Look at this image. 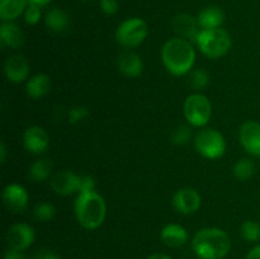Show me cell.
Listing matches in <instances>:
<instances>
[{"label": "cell", "instance_id": "6da1fadb", "mask_svg": "<svg viewBox=\"0 0 260 259\" xmlns=\"http://www.w3.org/2000/svg\"><path fill=\"white\" fill-rule=\"evenodd\" d=\"M161 60L167 70L175 76H182L192 70L196 62V51L190 41L170 38L161 50Z\"/></svg>", "mask_w": 260, "mask_h": 259}, {"label": "cell", "instance_id": "7a4b0ae2", "mask_svg": "<svg viewBox=\"0 0 260 259\" xmlns=\"http://www.w3.org/2000/svg\"><path fill=\"white\" fill-rule=\"evenodd\" d=\"M192 248L201 259H222L230 251L231 240L221 229L206 228L196 234Z\"/></svg>", "mask_w": 260, "mask_h": 259}, {"label": "cell", "instance_id": "3957f363", "mask_svg": "<svg viewBox=\"0 0 260 259\" xmlns=\"http://www.w3.org/2000/svg\"><path fill=\"white\" fill-rule=\"evenodd\" d=\"M75 213L79 223L88 230H95L106 220V201L95 190L79 193L75 202Z\"/></svg>", "mask_w": 260, "mask_h": 259}, {"label": "cell", "instance_id": "277c9868", "mask_svg": "<svg viewBox=\"0 0 260 259\" xmlns=\"http://www.w3.org/2000/svg\"><path fill=\"white\" fill-rule=\"evenodd\" d=\"M196 43L205 56L210 58H220L230 50L231 37L223 28L201 29Z\"/></svg>", "mask_w": 260, "mask_h": 259}, {"label": "cell", "instance_id": "5b68a950", "mask_svg": "<svg viewBox=\"0 0 260 259\" xmlns=\"http://www.w3.org/2000/svg\"><path fill=\"white\" fill-rule=\"evenodd\" d=\"M196 149L202 156L215 160L223 156L226 151L225 137L213 128H203L196 135Z\"/></svg>", "mask_w": 260, "mask_h": 259}, {"label": "cell", "instance_id": "8992f818", "mask_svg": "<svg viewBox=\"0 0 260 259\" xmlns=\"http://www.w3.org/2000/svg\"><path fill=\"white\" fill-rule=\"evenodd\" d=\"M212 116V104L210 99L201 93L190 94L184 102V117L192 126L203 127Z\"/></svg>", "mask_w": 260, "mask_h": 259}, {"label": "cell", "instance_id": "52a82bcc", "mask_svg": "<svg viewBox=\"0 0 260 259\" xmlns=\"http://www.w3.org/2000/svg\"><path fill=\"white\" fill-rule=\"evenodd\" d=\"M149 28L141 18H129L117 28V42L126 48H134L141 45L147 37Z\"/></svg>", "mask_w": 260, "mask_h": 259}, {"label": "cell", "instance_id": "ba28073f", "mask_svg": "<svg viewBox=\"0 0 260 259\" xmlns=\"http://www.w3.org/2000/svg\"><path fill=\"white\" fill-rule=\"evenodd\" d=\"M80 182V175L70 170H61L51 178V188L53 192L60 196H70L74 193H79Z\"/></svg>", "mask_w": 260, "mask_h": 259}, {"label": "cell", "instance_id": "9c48e42d", "mask_svg": "<svg viewBox=\"0 0 260 259\" xmlns=\"http://www.w3.org/2000/svg\"><path fill=\"white\" fill-rule=\"evenodd\" d=\"M35 230L28 223H14L7 233V243L9 248L24 250L35 241Z\"/></svg>", "mask_w": 260, "mask_h": 259}, {"label": "cell", "instance_id": "30bf717a", "mask_svg": "<svg viewBox=\"0 0 260 259\" xmlns=\"http://www.w3.org/2000/svg\"><path fill=\"white\" fill-rule=\"evenodd\" d=\"M173 206L182 215H192L201 207V196L194 188H180L173 197Z\"/></svg>", "mask_w": 260, "mask_h": 259}, {"label": "cell", "instance_id": "8fae6325", "mask_svg": "<svg viewBox=\"0 0 260 259\" xmlns=\"http://www.w3.org/2000/svg\"><path fill=\"white\" fill-rule=\"evenodd\" d=\"M3 202L12 213H22L28 206V193L20 184L12 183L4 188Z\"/></svg>", "mask_w": 260, "mask_h": 259}, {"label": "cell", "instance_id": "7c38bea8", "mask_svg": "<svg viewBox=\"0 0 260 259\" xmlns=\"http://www.w3.org/2000/svg\"><path fill=\"white\" fill-rule=\"evenodd\" d=\"M239 139L246 152L260 157V123L254 121L245 122L240 127Z\"/></svg>", "mask_w": 260, "mask_h": 259}, {"label": "cell", "instance_id": "4fadbf2b", "mask_svg": "<svg viewBox=\"0 0 260 259\" xmlns=\"http://www.w3.org/2000/svg\"><path fill=\"white\" fill-rule=\"evenodd\" d=\"M172 27L173 30L180 38L193 41V42L197 41L198 35L201 32L198 20L190 14H187V13H179V14L175 15L172 20Z\"/></svg>", "mask_w": 260, "mask_h": 259}, {"label": "cell", "instance_id": "5bb4252c", "mask_svg": "<svg viewBox=\"0 0 260 259\" xmlns=\"http://www.w3.org/2000/svg\"><path fill=\"white\" fill-rule=\"evenodd\" d=\"M23 142L25 149L32 154H42L48 149L50 137L45 128L40 126H32L25 130L23 135Z\"/></svg>", "mask_w": 260, "mask_h": 259}, {"label": "cell", "instance_id": "9a60e30c", "mask_svg": "<svg viewBox=\"0 0 260 259\" xmlns=\"http://www.w3.org/2000/svg\"><path fill=\"white\" fill-rule=\"evenodd\" d=\"M4 73L8 80L19 84L29 75V63L23 56L13 55L4 63Z\"/></svg>", "mask_w": 260, "mask_h": 259}, {"label": "cell", "instance_id": "2e32d148", "mask_svg": "<svg viewBox=\"0 0 260 259\" xmlns=\"http://www.w3.org/2000/svg\"><path fill=\"white\" fill-rule=\"evenodd\" d=\"M117 68L123 75L128 78H137L144 71V62L136 52L124 51L117 58Z\"/></svg>", "mask_w": 260, "mask_h": 259}, {"label": "cell", "instance_id": "e0dca14e", "mask_svg": "<svg viewBox=\"0 0 260 259\" xmlns=\"http://www.w3.org/2000/svg\"><path fill=\"white\" fill-rule=\"evenodd\" d=\"M198 24L202 29H215L221 28L222 23L225 22V13L221 8L211 5L206 7L200 12L197 17Z\"/></svg>", "mask_w": 260, "mask_h": 259}, {"label": "cell", "instance_id": "ac0fdd59", "mask_svg": "<svg viewBox=\"0 0 260 259\" xmlns=\"http://www.w3.org/2000/svg\"><path fill=\"white\" fill-rule=\"evenodd\" d=\"M161 241L170 248H179L188 240V233L179 223H169L165 226L160 234Z\"/></svg>", "mask_w": 260, "mask_h": 259}, {"label": "cell", "instance_id": "d6986e66", "mask_svg": "<svg viewBox=\"0 0 260 259\" xmlns=\"http://www.w3.org/2000/svg\"><path fill=\"white\" fill-rule=\"evenodd\" d=\"M0 41L10 48H19L24 43V35L19 25L13 22H4L0 25Z\"/></svg>", "mask_w": 260, "mask_h": 259}, {"label": "cell", "instance_id": "ffe728a7", "mask_svg": "<svg viewBox=\"0 0 260 259\" xmlns=\"http://www.w3.org/2000/svg\"><path fill=\"white\" fill-rule=\"evenodd\" d=\"M28 96L33 99H40L47 95L51 90V80L46 74H37L28 80L25 86Z\"/></svg>", "mask_w": 260, "mask_h": 259}, {"label": "cell", "instance_id": "44dd1931", "mask_svg": "<svg viewBox=\"0 0 260 259\" xmlns=\"http://www.w3.org/2000/svg\"><path fill=\"white\" fill-rule=\"evenodd\" d=\"M45 24L51 32L62 33L69 28L70 19H69V15L66 14L65 10L53 8V9L48 10L47 14H46Z\"/></svg>", "mask_w": 260, "mask_h": 259}, {"label": "cell", "instance_id": "7402d4cb", "mask_svg": "<svg viewBox=\"0 0 260 259\" xmlns=\"http://www.w3.org/2000/svg\"><path fill=\"white\" fill-rule=\"evenodd\" d=\"M28 0H0V18L3 22L17 19L27 9Z\"/></svg>", "mask_w": 260, "mask_h": 259}, {"label": "cell", "instance_id": "603a6c76", "mask_svg": "<svg viewBox=\"0 0 260 259\" xmlns=\"http://www.w3.org/2000/svg\"><path fill=\"white\" fill-rule=\"evenodd\" d=\"M52 172V163L47 157L38 159L30 165L29 168V177L35 182H45L48 179Z\"/></svg>", "mask_w": 260, "mask_h": 259}, {"label": "cell", "instance_id": "cb8c5ba5", "mask_svg": "<svg viewBox=\"0 0 260 259\" xmlns=\"http://www.w3.org/2000/svg\"><path fill=\"white\" fill-rule=\"evenodd\" d=\"M255 164L250 159H240L235 165H234V175L239 180H249L254 174H255Z\"/></svg>", "mask_w": 260, "mask_h": 259}, {"label": "cell", "instance_id": "d4e9b609", "mask_svg": "<svg viewBox=\"0 0 260 259\" xmlns=\"http://www.w3.org/2000/svg\"><path fill=\"white\" fill-rule=\"evenodd\" d=\"M56 216V208L52 203L41 202L33 208V217L41 222H48Z\"/></svg>", "mask_w": 260, "mask_h": 259}, {"label": "cell", "instance_id": "484cf974", "mask_svg": "<svg viewBox=\"0 0 260 259\" xmlns=\"http://www.w3.org/2000/svg\"><path fill=\"white\" fill-rule=\"evenodd\" d=\"M241 238L249 243H255L260 240V225L255 221H244L240 226Z\"/></svg>", "mask_w": 260, "mask_h": 259}, {"label": "cell", "instance_id": "4316f807", "mask_svg": "<svg viewBox=\"0 0 260 259\" xmlns=\"http://www.w3.org/2000/svg\"><path fill=\"white\" fill-rule=\"evenodd\" d=\"M208 83H210V75L205 69H197L190 73L189 85L194 90H202L208 85Z\"/></svg>", "mask_w": 260, "mask_h": 259}, {"label": "cell", "instance_id": "83f0119b", "mask_svg": "<svg viewBox=\"0 0 260 259\" xmlns=\"http://www.w3.org/2000/svg\"><path fill=\"white\" fill-rule=\"evenodd\" d=\"M192 137V131L185 124H179L172 132V142L175 145H184Z\"/></svg>", "mask_w": 260, "mask_h": 259}, {"label": "cell", "instance_id": "f1b7e54d", "mask_svg": "<svg viewBox=\"0 0 260 259\" xmlns=\"http://www.w3.org/2000/svg\"><path fill=\"white\" fill-rule=\"evenodd\" d=\"M89 116V109L85 106H75L69 112V122L71 124H76L84 121Z\"/></svg>", "mask_w": 260, "mask_h": 259}, {"label": "cell", "instance_id": "f546056e", "mask_svg": "<svg viewBox=\"0 0 260 259\" xmlns=\"http://www.w3.org/2000/svg\"><path fill=\"white\" fill-rule=\"evenodd\" d=\"M41 19V7L35 4H28L27 9L24 12V20L27 24L35 25Z\"/></svg>", "mask_w": 260, "mask_h": 259}, {"label": "cell", "instance_id": "4dcf8cb0", "mask_svg": "<svg viewBox=\"0 0 260 259\" xmlns=\"http://www.w3.org/2000/svg\"><path fill=\"white\" fill-rule=\"evenodd\" d=\"M101 9L107 15H114L118 12V2L117 0H101Z\"/></svg>", "mask_w": 260, "mask_h": 259}, {"label": "cell", "instance_id": "1f68e13d", "mask_svg": "<svg viewBox=\"0 0 260 259\" xmlns=\"http://www.w3.org/2000/svg\"><path fill=\"white\" fill-rule=\"evenodd\" d=\"M95 189V180L90 175H83L80 182V190L79 193H86V192H93Z\"/></svg>", "mask_w": 260, "mask_h": 259}, {"label": "cell", "instance_id": "d6a6232c", "mask_svg": "<svg viewBox=\"0 0 260 259\" xmlns=\"http://www.w3.org/2000/svg\"><path fill=\"white\" fill-rule=\"evenodd\" d=\"M4 259H23V254L20 250L9 248L7 251H5Z\"/></svg>", "mask_w": 260, "mask_h": 259}, {"label": "cell", "instance_id": "836d02e7", "mask_svg": "<svg viewBox=\"0 0 260 259\" xmlns=\"http://www.w3.org/2000/svg\"><path fill=\"white\" fill-rule=\"evenodd\" d=\"M246 259H260V245H256L255 248L251 249Z\"/></svg>", "mask_w": 260, "mask_h": 259}, {"label": "cell", "instance_id": "e575fe53", "mask_svg": "<svg viewBox=\"0 0 260 259\" xmlns=\"http://www.w3.org/2000/svg\"><path fill=\"white\" fill-rule=\"evenodd\" d=\"M5 160H7V147H5L4 141H2V144H0V161L5 163Z\"/></svg>", "mask_w": 260, "mask_h": 259}, {"label": "cell", "instance_id": "d590c367", "mask_svg": "<svg viewBox=\"0 0 260 259\" xmlns=\"http://www.w3.org/2000/svg\"><path fill=\"white\" fill-rule=\"evenodd\" d=\"M38 259H60V258H58L56 254L50 253V251H43V253L41 254L40 258H38Z\"/></svg>", "mask_w": 260, "mask_h": 259}, {"label": "cell", "instance_id": "8d00e7d4", "mask_svg": "<svg viewBox=\"0 0 260 259\" xmlns=\"http://www.w3.org/2000/svg\"><path fill=\"white\" fill-rule=\"evenodd\" d=\"M51 0H28V4H35L38 5V7H45L50 3Z\"/></svg>", "mask_w": 260, "mask_h": 259}, {"label": "cell", "instance_id": "74e56055", "mask_svg": "<svg viewBox=\"0 0 260 259\" xmlns=\"http://www.w3.org/2000/svg\"><path fill=\"white\" fill-rule=\"evenodd\" d=\"M147 259H172V258H170V256H168L167 254L156 253V254H152V255H150Z\"/></svg>", "mask_w": 260, "mask_h": 259}, {"label": "cell", "instance_id": "f35d334b", "mask_svg": "<svg viewBox=\"0 0 260 259\" xmlns=\"http://www.w3.org/2000/svg\"><path fill=\"white\" fill-rule=\"evenodd\" d=\"M81 2H88V0H81Z\"/></svg>", "mask_w": 260, "mask_h": 259}]
</instances>
